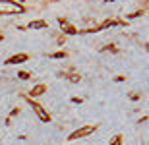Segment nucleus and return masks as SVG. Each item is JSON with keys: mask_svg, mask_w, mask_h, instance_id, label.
<instances>
[{"mask_svg": "<svg viewBox=\"0 0 149 145\" xmlns=\"http://www.w3.org/2000/svg\"><path fill=\"white\" fill-rule=\"evenodd\" d=\"M89 132H93V128H85V130H79V132H76V134L72 135V139H74V137H79V135H85V134H89Z\"/></svg>", "mask_w": 149, "mask_h": 145, "instance_id": "nucleus-1", "label": "nucleus"}, {"mask_svg": "<svg viewBox=\"0 0 149 145\" xmlns=\"http://www.w3.org/2000/svg\"><path fill=\"white\" fill-rule=\"evenodd\" d=\"M19 60H25V56H16V58H12L10 62H19Z\"/></svg>", "mask_w": 149, "mask_h": 145, "instance_id": "nucleus-2", "label": "nucleus"}]
</instances>
